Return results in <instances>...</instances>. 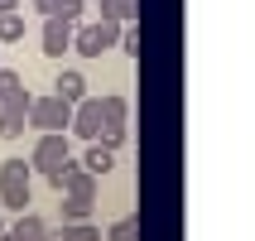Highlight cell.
<instances>
[{
    "instance_id": "7c38bea8",
    "label": "cell",
    "mask_w": 255,
    "mask_h": 241,
    "mask_svg": "<svg viewBox=\"0 0 255 241\" xmlns=\"http://www.w3.org/2000/svg\"><path fill=\"white\" fill-rule=\"evenodd\" d=\"M53 92H58L63 101H72V106H77V101L87 97V77H82L77 68H63V72H58V82H53Z\"/></svg>"
},
{
    "instance_id": "44dd1931",
    "label": "cell",
    "mask_w": 255,
    "mask_h": 241,
    "mask_svg": "<svg viewBox=\"0 0 255 241\" xmlns=\"http://www.w3.org/2000/svg\"><path fill=\"white\" fill-rule=\"evenodd\" d=\"M34 10H39V14H48V10H53V0H34Z\"/></svg>"
},
{
    "instance_id": "6da1fadb",
    "label": "cell",
    "mask_w": 255,
    "mask_h": 241,
    "mask_svg": "<svg viewBox=\"0 0 255 241\" xmlns=\"http://www.w3.org/2000/svg\"><path fill=\"white\" fill-rule=\"evenodd\" d=\"M29 174H34V169H29L24 159H5V164H0V203H5L10 213H24L29 198H34Z\"/></svg>"
},
{
    "instance_id": "d6986e66",
    "label": "cell",
    "mask_w": 255,
    "mask_h": 241,
    "mask_svg": "<svg viewBox=\"0 0 255 241\" xmlns=\"http://www.w3.org/2000/svg\"><path fill=\"white\" fill-rule=\"evenodd\" d=\"M135 237H140V222H135V217H121V222L106 232V241H135Z\"/></svg>"
},
{
    "instance_id": "8992f818",
    "label": "cell",
    "mask_w": 255,
    "mask_h": 241,
    "mask_svg": "<svg viewBox=\"0 0 255 241\" xmlns=\"http://www.w3.org/2000/svg\"><path fill=\"white\" fill-rule=\"evenodd\" d=\"M101 101V145L121 150L126 145V116H130V101L126 97H97Z\"/></svg>"
},
{
    "instance_id": "30bf717a",
    "label": "cell",
    "mask_w": 255,
    "mask_h": 241,
    "mask_svg": "<svg viewBox=\"0 0 255 241\" xmlns=\"http://www.w3.org/2000/svg\"><path fill=\"white\" fill-rule=\"evenodd\" d=\"M82 169H87V174H111V169H116V150H111V145H101V140H87Z\"/></svg>"
},
{
    "instance_id": "52a82bcc",
    "label": "cell",
    "mask_w": 255,
    "mask_h": 241,
    "mask_svg": "<svg viewBox=\"0 0 255 241\" xmlns=\"http://www.w3.org/2000/svg\"><path fill=\"white\" fill-rule=\"evenodd\" d=\"M24 126H29V92H24V87H14L10 97L0 101V140L24 135Z\"/></svg>"
},
{
    "instance_id": "ba28073f",
    "label": "cell",
    "mask_w": 255,
    "mask_h": 241,
    "mask_svg": "<svg viewBox=\"0 0 255 241\" xmlns=\"http://www.w3.org/2000/svg\"><path fill=\"white\" fill-rule=\"evenodd\" d=\"M72 135L77 140H101V101L97 97H82L77 106H72Z\"/></svg>"
},
{
    "instance_id": "2e32d148",
    "label": "cell",
    "mask_w": 255,
    "mask_h": 241,
    "mask_svg": "<svg viewBox=\"0 0 255 241\" xmlns=\"http://www.w3.org/2000/svg\"><path fill=\"white\" fill-rule=\"evenodd\" d=\"M58 241H101V227H92V222H63V237Z\"/></svg>"
},
{
    "instance_id": "9a60e30c",
    "label": "cell",
    "mask_w": 255,
    "mask_h": 241,
    "mask_svg": "<svg viewBox=\"0 0 255 241\" xmlns=\"http://www.w3.org/2000/svg\"><path fill=\"white\" fill-rule=\"evenodd\" d=\"M92 217V198H72L63 193V222H87Z\"/></svg>"
},
{
    "instance_id": "ac0fdd59",
    "label": "cell",
    "mask_w": 255,
    "mask_h": 241,
    "mask_svg": "<svg viewBox=\"0 0 255 241\" xmlns=\"http://www.w3.org/2000/svg\"><path fill=\"white\" fill-rule=\"evenodd\" d=\"M82 10H87V0H53V10H48V14H58V19H72V24H77V19H82Z\"/></svg>"
},
{
    "instance_id": "ffe728a7",
    "label": "cell",
    "mask_w": 255,
    "mask_h": 241,
    "mask_svg": "<svg viewBox=\"0 0 255 241\" xmlns=\"http://www.w3.org/2000/svg\"><path fill=\"white\" fill-rule=\"evenodd\" d=\"M14 87H24V82H19V72H10V68H0V101L10 97Z\"/></svg>"
},
{
    "instance_id": "e0dca14e",
    "label": "cell",
    "mask_w": 255,
    "mask_h": 241,
    "mask_svg": "<svg viewBox=\"0 0 255 241\" xmlns=\"http://www.w3.org/2000/svg\"><path fill=\"white\" fill-rule=\"evenodd\" d=\"M116 48H121L126 58L140 53V29H135V19H130V24H121V39H116Z\"/></svg>"
},
{
    "instance_id": "5bb4252c",
    "label": "cell",
    "mask_w": 255,
    "mask_h": 241,
    "mask_svg": "<svg viewBox=\"0 0 255 241\" xmlns=\"http://www.w3.org/2000/svg\"><path fill=\"white\" fill-rule=\"evenodd\" d=\"M19 39H24V14L5 10V14H0V43H19Z\"/></svg>"
},
{
    "instance_id": "4fadbf2b",
    "label": "cell",
    "mask_w": 255,
    "mask_h": 241,
    "mask_svg": "<svg viewBox=\"0 0 255 241\" xmlns=\"http://www.w3.org/2000/svg\"><path fill=\"white\" fill-rule=\"evenodd\" d=\"M140 10V0H101V19H111V24H130Z\"/></svg>"
},
{
    "instance_id": "8fae6325",
    "label": "cell",
    "mask_w": 255,
    "mask_h": 241,
    "mask_svg": "<svg viewBox=\"0 0 255 241\" xmlns=\"http://www.w3.org/2000/svg\"><path fill=\"white\" fill-rule=\"evenodd\" d=\"M10 232H14V241H53L48 237V222H43L39 213H29V208L19 213V222H14Z\"/></svg>"
},
{
    "instance_id": "603a6c76",
    "label": "cell",
    "mask_w": 255,
    "mask_h": 241,
    "mask_svg": "<svg viewBox=\"0 0 255 241\" xmlns=\"http://www.w3.org/2000/svg\"><path fill=\"white\" fill-rule=\"evenodd\" d=\"M0 241H14V232H0Z\"/></svg>"
},
{
    "instance_id": "7402d4cb",
    "label": "cell",
    "mask_w": 255,
    "mask_h": 241,
    "mask_svg": "<svg viewBox=\"0 0 255 241\" xmlns=\"http://www.w3.org/2000/svg\"><path fill=\"white\" fill-rule=\"evenodd\" d=\"M5 10H19V0H0V14H5Z\"/></svg>"
},
{
    "instance_id": "9c48e42d",
    "label": "cell",
    "mask_w": 255,
    "mask_h": 241,
    "mask_svg": "<svg viewBox=\"0 0 255 241\" xmlns=\"http://www.w3.org/2000/svg\"><path fill=\"white\" fill-rule=\"evenodd\" d=\"M72 19H58V14H48V19H43V53L48 58H63L72 48Z\"/></svg>"
},
{
    "instance_id": "cb8c5ba5",
    "label": "cell",
    "mask_w": 255,
    "mask_h": 241,
    "mask_svg": "<svg viewBox=\"0 0 255 241\" xmlns=\"http://www.w3.org/2000/svg\"><path fill=\"white\" fill-rule=\"evenodd\" d=\"M0 232H5V222H0Z\"/></svg>"
},
{
    "instance_id": "5b68a950",
    "label": "cell",
    "mask_w": 255,
    "mask_h": 241,
    "mask_svg": "<svg viewBox=\"0 0 255 241\" xmlns=\"http://www.w3.org/2000/svg\"><path fill=\"white\" fill-rule=\"evenodd\" d=\"M63 159H72V150H68V130H43L39 145H34V155H29V169H39L43 179H48V174H53Z\"/></svg>"
},
{
    "instance_id": "7a4b0ae2",
    "label": "cell",
    "mask_w": 255,
    "mask_h": 241,
    "mask_svg": "<svg viewBox=\"0 0 255 241\" xmlns=\"http://www.w3.org/2000/svg\"><path fill=\"white\" fill-rule=\"evenodd\" d=\"M116 39H121V24H111V19H92V24L72 29V53L101 58V53H111V48H116Z\"/></svg>"
},
{
    "instance_id": "3957f363",
    "label": "cell",
    "mask_w": 255,
    "mask_h": 241,
    "mask_svg": "<svg viewBox=\"0 0 255 241\" xmlns=\"http://www.w3.org/2000/svg\"><path fill=\"white\" fill-rule=\"evenodd\" d=\"M29 126L34 130H68L72 126V101L53 97H29Z\"/></svg>"
},
{
    "instance_id": "277c9868",
    "label": "cell",
    "mask_w": 255,
    "mask_h": 241,
    "mask_svg": "<svg viewBox=\"0 0 255 241\" xmlns=\"http://www.w3.org/2000/svg\"><path fill=\"white\" fill-rule=\"evenodd\" d=\"M48 184L58 193H72V198H97V174L82 169V159H63L53 174H48Z\"/></svg>"
}]
</instances>
